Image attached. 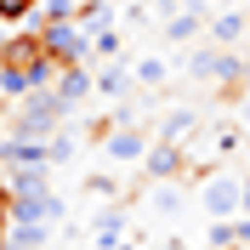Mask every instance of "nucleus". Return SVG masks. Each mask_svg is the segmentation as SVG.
I'll list each match as a JSON object with an SVG mask.
<instances>
[{"label": "nucleus", "mask_w": 250, "mask_h": 250, "mask_svg": "<svg viewBox=\"0 0 250 250\" xmlns=\"http://www.w3.org/2000/svg\"><path fill=\"white\" fill-rule=\"evenodd\" d=\"M193 131H199V114H193V108H176L171 120L159 125V137H165V142H176V148H188V142H193Z\"/></svg>", "instance_id": "9d476101"}, {"label": "nucleus", "mask_w": 250, "mask_h": 250, "mask_svg": "<svg viewBox=\"0 0 250 250\" xmlns=\"http://www.w3.org/2000/svg\"><path fill=\"white\" fill-rule=\"evenodd\" d=\"M103 148H108L114 165H142V159H148V148H154V137H148L142 125H114L108 137H103Z\"/></svg>", "instance_id": "20e7f679"}, {"label": "nucleus", "mask_w": 250, "mask_h": 250, "mask_svg": "<svg viewBox=\"0 0 250 250\" xmlns=\"http://www.w3.org/2000/svg\"><path fill=\"white\" fill-rule=\"evenodd\" d=\"M74 23L85 34H97V29H108L114 23V12H108V0H74Z\"/></svg>", "instance_id": "9b49d317"}, {"label": "nucleus", "mask_w": 250, "mask_h": 250, "mask_svg": "<svg viewBox=\"0 0 250 250\" xmlns=\"http://www.w3.org/2000/svg\"><path fill=\"white\" fill-rule=\"evenodd\" d=\"M182 148H176V142H165V137H154V148H148V159H142V171L154 176V182H171L176 171H182Z\"/></svg>", "instance_id": "39448f33"}, {"label": "nucleus", "mask_w": 250, "mask_h": 250, "mask_svg": "<svg viewBox=\"0 0 250 250\" xmlns=\"http://www.w3.org/2000/svg\"><path fill=\"white\" fill-rule=\"evenodd\" d=\"M34 6L40 0H0V23H23V17H34Z\"/></svg>", "instance_id": "4468645a"}, {"label": "nucleus", "mask_w": 250, "mask_h": 250, "mask_svg": "<svg viewBox=\"0 0 250 250\" xmlns=\"http://www.w3.org/2000/svg\"><path fill=\"white\" fill-rule=\"evenodd\" d=\"M40 40H46V51L57 62H85L91 57V34L80 29L74 17H62V23H40Z\"/></svg>", "instance_id": "7ed1b4c3"}, {"label": "nucleus", "mask_w": 250, "mask_h": 250, "mask_svg": "<svg viewBox=\"0 0 250 250\" xmlns=\"http://www.w3.org/2000/svg\"><path fill=\"white\" fill-rule=\"evenodd\" d=\"M199 6H188V12H176V17H165V40L171 46H188V40H199Z\"/></svg>", "instance_id": "1a4fd4ad"}, {"label": "nucleus", "mask_w": 250, "mask_h": 250, "mask_svg": "<svg viewBox=\"0 0 250 250\" xmlns=\"http://www.w3.org/2000/svg\"><path fill=\"white\" fill-rule=\"evenodd\" d=\"M245 210H250V176H245Z\"/></svg>", "instance_id": "a211bd4d"}, {"label": "nucleus", "mask_w": 250, "mask_h": 250, "mask_svg": "<svg viewBox=\"0 0 250 250\" xmlns=\"http://www.w3.org/2000/svg\"><path fill=\"white\" fill-rule=\"evenodd\" d=\"M131 80H137V91H165L171 85V62L159 57V51H148V57L131 62Z\"/></svg>", "instance_id": "423d86ee"}, {"label": "nucleus", "mask_w": 250, "mask_h": 250, "mask_svg": "<svg viewBox=\"0 0 250 250\" xmlns=\"http://www.w3.org/2000/svg\"><path fill=\"white\" fill-rule=\"evenodd\" d=\"M85 193H97V199H120V182H114V176H85Z\"/></svg>", "instance_id": "dca6fc26"}, {"label": "nucleus", "mask_w": 250, "mask_h": 250, "mask_svg": "<svg viewBox=\"0 0 250 250\" xmlns=\"http://www.w3.org/2000/svg\"><path fill=\"white\" fill-rule=\"evenodd\" d=\"M159 17H176V12H188V0H148Z\"/></svg>", "instance_id": "f3484780"}, {"label": "nucleus", "mask_w": 250, "mask_h": 250, "mask_svg": "<svg viewBox=\"0 0 250 250\" xmlns=\"http://www.w3.org/2000/svg\"><path fill=\"white\" fill-rule=\"evenodd\" d=\"M46 154H51V165H62V159L74 154V137H68V131H51V137H46Z\"/></svg>", "instance_id": "2eb2a0df"}, {"label": "nucleus", "mask_w": 250, "mask_h": 250, "mask_svg": "<svg viewBox=\"0 0 250 250\" xmlns=\"http://www.w3.org/2000/svg\"><path fill=\"white\" fill-rule=\"evenodd\" d=\"M199 205L210 222H233L245 210V176H228V171H205L199 182Z\"/></svg>", "instance_id": "f03ea898"}, {"label": "nucleus", "mask_w": 250, "mask_h": 250, "mask_svg": "<svg viewBox=\"0 0 250 250\" xmlns=\"http://www.w3.org/2000/svg\"><path fill=\"white\" fill-rule=\"evenodd\" d=\"M250 34V23H245V12H216L210 17V46H228V51H239V40Z\"/></svg>", "instance_id": "0eeeda50"}, {"label": "nucleus", "mask_w": 250, "mask_h": 250, "mask_svg": "<svg viewBox=\"0 0 250 250\" xmlns=\"http://www.w3.org/2000/svg\"><path fill=\"white\" fill-rule=\"evenodd\" d=\"M62 103H57V91H29V97H17V108H12V137H51L57 131V120H62Z\"/></svg>", "instance_id": "f257e3e1"}, {"label": "nucleus", "mask_w": 250, "mask_h": 250, "mask_svg": "<svg viewBox=\"0 0 250 250\" xmlns=\"http://www.w3.org/2000/svg\"><path fill=\"white\" fill-rule=\"evenodd\" d=\"M91 245H97V250H120V245H125V210H120V205L103 210V216L91 222Z\"/></svg>", "instance_id": "6e6552de"}, {"label": "nucleus", "mask_w": 250, "mask_h": 250, "mask_svg": "<svg viewBox=\"0 0 250 250\" xmlns=\"http://www.w3.org/2000/svg\"><path fill=\"white\" fill-rule=\"evenodd\" d=\"M120 46H125V40H120V29H114V23L91 34V57H97V62H120Z\"/></svg>", "instance_id": "ddd939ff"}, {"label": "nucleus", "mask_w": 250, "mask_h": 250, "mask_svg": "<svg viewBox=\"0 0 250 250\" xmlns=\"http://www.w3.org/2000/svg\"><path fill=\"white\" fill-rule=\"evenodd\" d=\"M97 91H103V97H125V91H137V80H131L125 62H108V68L97 74Z\"/></svg>", "instance_id": "f8f14e48"}]
</instances>
